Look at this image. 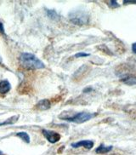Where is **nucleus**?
I'll return each instance as SVG.
<instances>
[{
    "label": "nucleus",
    "mask_w": 136,
    "mask_h": 155,
    "mask_svg": "<svg viewBox=\"0 0 136 155\" xmlns=\"http://www.w3.org/2000/svg\"><path fill=\"white\" fill-rule=\"evenodd\" d=\"M20 62L24 68L27 69H43L45 68L44 62L38 59L36 55L31 53H22L20 55Z\"/></svg>",
    "instance_id": "obj_1"
},
{
    "label": "nucleus",
    "mask_w": 136,
    "mask_h": 155,
    "mask_svg": "<svg viewBox=\"0 0 136 155\" xmlns=\"http://www.w3.org/2000/svg\"><path fill=\"white\" fill-rule=\"evenodd\" d=\"M69 19L74 24H77L79 26L88 24L89 21V15L87 12L81 10V9H76L72 11L69 14Z\"/></svg>",
    "instance_id": "obj_2"
},
{
    "label": "nucleus",
    "mask_w": 136,
    "mask_h": 155,
    "mask_svg": "<svg viewBox=\"0 0 136 155\" xmlns=\"http://www.w3.org/2000/svg\"><path fill=\"white\" fill-rule=\"evenodd\" d=\"M96 114H90V113H87V112H82L78 114H75L71 117H60V119H62L64 120H66L69 122H73L76 124H82L87 122L91 119H93L95 117Z\"/></svg>",
    "instance_id": "obj_3"
},
{
    "label": "nucleus",
    "mask_w": 136,
    "mask_h": 155,
    "mask_svg": "<svg viewBox=\"0 0 136 155\" xmlns=\"http://www.w3.org/2000/svg\"><path fill=\"white\" fill-rule=\"evenodd\" d=\"M42 132L44 137L50 141V143H55L60 140V135L57 132H54L52 130H43Z\"/></svg>",
    "instance_id": "obj_4"
},
{
    "label": "nucleus",
    "mask_w": 136,
    "mask_h": 155,
    "mask_svg": "<svg viewBox=\"0 0 136 155\" xmlns=\"http://www.w3.org/2000/svg\"><path fill=\"white\" fill-rule=\"evenodd\" d=\"M72 147H74V148L83 147H85L87 149H91L94 147V141H90V140H84V141H77V142L72 143Z\"/></svg>",
    "instance_id": "obj_5"
},
{
    "label": "nucleus",
    "mask_w": 136,
    "mask_h": 155,
    "mask_svg": "<svg viewBox=\"0 0 136 155\" xmlns=\"http://www.w3.org/2000/svg\"><path fill=\"white\" fill-rule=\"evenodd\" d=\"M11 90V84L8 80H2L0 82V94L5 95Z\"/></svg>",
    "instance_id": "obj_6"
},
{
    "label": "nucleus",
    "mask_w": 136,
    "mask_h": 155,
    "mask_svg": "<svg viewBox=\"0 0 136 155\" xmlns=\"http://www.w3.org/2000/svg\"><path fill=\"white\" fill-rule=\"evenodd\" d=\"M50 107V101L44 99L40 101H38V103L37 104V108L39 110H48Z\"/></svg>",
    "instance_id": "obj_7"
},
{
    "label": "nucleus",
    "mask_w": 136,
    "mask_h": 155,
    "mask_svg": "<svg viewBox=\"0 0 136 155\" xmlns=\"http://www.w3.org/2000/svg\"><path fill=\"white\" fill-rule=\"evenodd\" d=\"M112 149V146H105L104 144H100V147H98V148H96V153H108Z\"/></svg>",
    "instance_id": "obj_8"
},
{
    "label": "nucleus",
    "mask_w": 136,
    "mask_h": 155,
    "mask_svg": "<svg viewBox=\"0 0 136 155\" xmlns=\"http://www.w3.org/2000/svg\"><path fill=\"white\" fill-rule=\"evenodd\" d=\"M18 116H13V117H10L9 119H8L6 121L3 122V123L0 124V126L2 125H5V124H15L17 120H18Z\"/></svg>",
    "instance_id": "obj_9"
},
{
    "label": "nucleus",
    "mask_w": 136,
    "mask_h": 155,
    "mask_svg": "<svg viewBox=\"0 0 136 155\" xmlns=\"http://www.w3.org/2000/svg\"><path fill=\"white\" fill-rule=\"evenodd\" d=\"M16 136L20 137V138H21L25 142H27V143H30V137H29V135H28L27 133L18 132L17 134H16Z\"/></svg>",
    "instance_id": "obj_10"
},
{
    "label": "nucleus",
    "mask_w": 136,
    "mask_h": 155,
    "mask_svg": "<svg viewBox=\"0 0 136 155\" xmlns=\"http://www.w3.org/2000/svg\"><path fill=\"white\" fill-rule=\"evenodd\" d=\"M46 11H47L48 16L52 19V20H57V19L59 18V15L54 10H49V9H47Z\"/></svg>",
    "instance_id": "obj_11"
},
{
    "label": "nucleus",
    "mask_w": 136,
    "mask_h": 155,
    "mask_svg": "<svg viewBox=\"0 0 136 155\" xmlns=\"http://www.w3.org/2000/svg\"><path fill=\"white\" fill-rule=\"evenodd\" d=\"M122 81L126 84H136V78H135L128 77L127 78H124Z\"/></svg>",
    "instance_id": "obj_12"
},
{
    "label": "nucleus",
    "mask_w": 136,
    "mask_h": 155,
    "mask_svg": "<svg viewBox=\"0 0 136 155\" xmlns=\"http://www.w3.org/2000/svg\"><path fill=\"white\" fill-rule=\"evenodd\" d=\"M89 53H83V52H81V53H77L75 55L76 57H87V56H89Z\"/></svg>",
    "instance_id": "obj_13"
},
{
    "label": "nucleus",
    "mask_w": 136,
    "mask_h": 155,
    "mask_svg": "<svg viewBox=\"0 0 136 155\" xmlns=\"http://www.w3.org/2000/svg\"><path fill=\"white\" fill-rule=\"evenodd\" d=\"M111 7H112V8H118V7H119V5H118L116 1L112 0V1H111Z\"/></svg>",
    "instance_id": "obj_14"
},
{
    "label": "nucleus",
    "mask_w": 136,
    "mask_h": 155,
    "mask_svg": "<svg viewBox=\"0 0 136 155\" xmlns=\"http://www.w3.org/2000/svg\"><path fill=\"white\" fill-rule=\"evenodd\" d=\"M124 5H128V4H135L136 5V0H124L123 1Z\"/></svg>",
    "instance_id": "obj_15"
},
{
    "label": "nucleus",
    "mask_w": 136,
    "mask_h": 155,
    "mask_svg": "<svg viewBox=\"0 0 136 155\" xmlns=\"http://www.w3.org/2000/svg\"><path fill=\"white\" fill-rule=\"evenodd\" d=\"M0 32H2L3 34H5V28H4V25L2 24L1 21H0Z\"/></svg>",
    "instance_id": "obj_16"
},
{
    "label": "nucleus",
    "mask_w": 136,
    "mask_h": 155,
    "mask_svg": "<svg viewBox=\"0 0 136 155\" xmlns=\"http://www.w3.org/2000/svg\"><path fill=\"white\" fill-rule=\"evenodd\" d=\"M132 50H133V52L136 54V43H134L133 45H132Z\"/></svg>",
    "instance_id": "obj_17"
},
{
    "label": "nucleus",
    "mask_w": 136,
    "mask_h": 155,
    "mask_svg": "<svg viewBox=\"0 0 136 155\" xmlns=\"http://www.w3.org/2000/svg\"><path fill=\"white\" fill-rule=\"evenodd\" d=\"M0 62H1V58H0Z\"/></svg>",
    "instance_id": "obj_18"
}]
</instances>
